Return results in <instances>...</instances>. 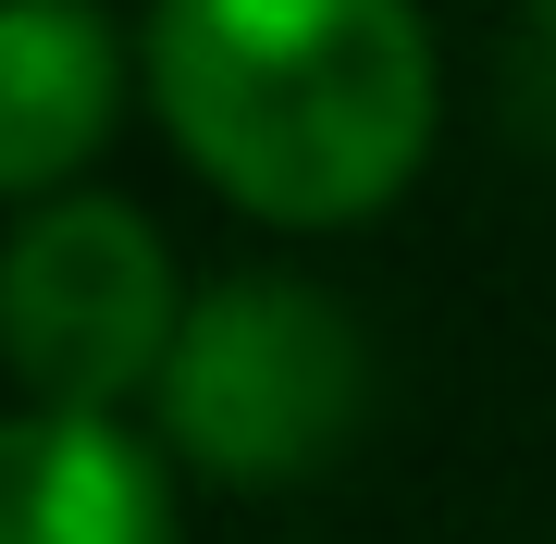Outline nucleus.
Segmentation results:
<instances>
[{"mask_svg":"<svg viewBox=\"0 0 556 544\" xmlns=\"http://www.w3.org/2000/svg\"><path fill=\"white\" fill-rule=\"evenodd\" d=\"M149 100L260 223H358L433 149V38L408 0H161Z\"/></svg>","mask_w":556,"mask_h":544,"instance_id":"nucleus-1","label":"nucleus"},{"mask_svg":"<svg viewBox=\"0 0 556 544\" xmlns=\"http://www.w3.org/2000/svg\"><path fill=\"white\" fill-rule=\"evenodd\" d=\"M0 322H13V371L25 408H112L149 396L161 359L186 334L174 261L124 199H38L0 273Z\"/></svg>","mask_w":556,"mask_h":544,"instance_id":"nucleus-3","label":"nucleus"},{"mask_svg":"<svg viewBox=\"0 0 556 544\" xmlns=\"http://www.w3.org/2000/svg\"><path fill=\"white\" fill-rule=\"evenodd\" d=\"M0 520L13 544H174V483L100 408H25L0 433Z\"/></svg>","mask_w":556,"mask_h":544,"instance_id":"nucleus-4","label":"nucleus"},{"mask_svg":"<svg viewBox=\"0 0 556 544\" xmlns=\"http://www.w3.org/2000/svg\"><path fill=\"white\" fill-rule=\"evenodd\" d=\"M112 137V25L87 0H13L0 25V186L50 199Z\"/></svg>","mask_w":556,"mask_h":544,"instance_id":"nucleus-5","label":"nucleus"},{"mask_svg":"<svg viewBox=\"0 0 556 544\" xmlns=\"http://www.w3.org/2000/svg\"><path fill=\"white\" fill-rule=\"evenodd\" d=\"M149 408H161V445H174V458H199L211 483L260 495V483L321 470L358 433V408H371V346H358V322L321 284L236 273V284H211V298L186 309Z\"/></svg>","mask_w":556,"mask_h":544,"instance_id":"nucleus-2","label":"nucleus"}]
</instances>
